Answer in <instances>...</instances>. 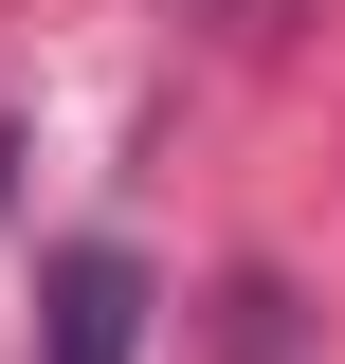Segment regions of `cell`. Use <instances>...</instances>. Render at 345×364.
<instances>
[{
  "label": "cell",
  "mask_w": 345,
  "mask_h": 364,
  "mask_svg": "<svg viewBox=\"0 0 345 364\" xmlns=\"http://www.w3.org/2000/svg\"><path fill=\"white\" fill-rule=\"evenodd\" d=\"M128 328H146L128 255H55V364H128Z\"/></svg>",
  "instance_id": "obj_1"
},
{
  "label": "cell",
  "mask_w": 345,
  "mask_h": 364,
  "mask_svg": "<svg viewBox=\"0 0 345 364\" xmlns=\"http://www.w3.org/2000/svg\"><path fill=\"white\" fill-rule=\"evenodd\" d=\"M218 364H309V328H291V291H273V273H236V291H218Z\"/></svg>",
  "instance_id": "obj_2"
}]
</instances>
